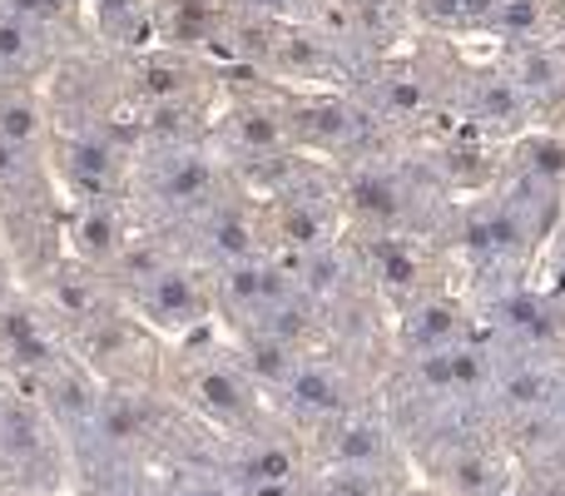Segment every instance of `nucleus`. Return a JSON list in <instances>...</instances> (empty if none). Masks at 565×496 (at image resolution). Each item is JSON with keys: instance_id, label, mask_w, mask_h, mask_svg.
<instances>
[{"instance_id": "nucleus-1", "label": "nucleus", "mask_w": 565, "mask_h": 496, "mask_svg": "<svg viewBox=\"0 0 565 496\" xmlns=\"http://www.w3.org/2000/svg\"><path fill=\"white\" fill-rule=\"evenodd\" d=\"M75 477V452L60 422L35 392H0V487L65 496Z\"/></svg>"}, {"instance_id": "nucleus-2", "label": "nucleus", "mask_w": 565, "mask_h": 496, "mask_svg": "<svg viewBox=\"0 0 565 496\" xmlns=\"http://www.w3.org/2000/svg\"><path fill=\"white\" fill-rule=\"evenodd\" d=\"M179 408L189 418H199L209 432L218 437H234V432H248L268 418L264 408V382L248 372L244 352H194L179 368Z\"/></svg>"}, {"instance_id": "nucleus-3", "label": "nucleus", "mask_w": 565, "mask_h": 496, "mask_svg": "<svg viewBox=\"0 0 565 496\" xmlns=\"http://www.w3.org/2000/svg\"><path fill=\"white\" fill-rule=\"evenodd\" d=\"M274 408L298 432H312V428H322V422L342 418V412L367 408V402L358 398V382H352V372L342 368V362L302 352L288 368V378L274 388Z\"/></svg>"}, {"instance_id": "nucleus-4", "label": "nucleus", "mask_w": 565, "mask_h": 496, "mask_svg": "<svg viewBox=\"0 0 565 496\" xmlns=\"http://www.w3.org/2000/svg\"><path fill=\"white\" fill-rule=\"evenodd\" d=\"M312 447V462H342V467H407L402 437L377 408H358L322 428L302 432Z\"/></svg>"}, {"instance_id": "nucleus-5", "label": "nucleus", "mask_w": 565, "mask_h": 496, "mask_svg": "<svg viewBox=\"0 0 565 496\" xmlns=\"http://www.w3.org/2000/svg\"><path fill=\"white\" fill-rule=\"evenodd\" d=\"M139 313H145L159 333H179V338H184V333H194L199 323L209 318V298L189 273L159 263V268H149L145 278H139Z\"/></svg>"}, {"instance_id": "nucleus-6", "label": "nucleus", "mask_w": 565, "mask_h": 496, "mask_svg": "<svg viewBox=\"0 0 565 496\" xmlns=\"http://www.w3.org/2000/svg\"><path fill=\"white\" fill-rule=\"evenodd\" d=\"M407 467H342V462H312L298 496H397L407 487Z\"/></svg>"}, {"instance_id": "nucleus-7", "label": "nucleus", "mask_w": 565, "mask_h": 496, "mask_svg": "<svg viewBox=\"0 0 565 496\" xmlns=\"http://www.w3.org/2000/svg\"><path fill=\"white\" fill-rule=\"evenodd\" d=\"M467 333H471V323H467L461 303L427 298L412 308V318H402V348H407V358H417V352H437V348H451V342H467Z\"/></svg>"}, {"instance_id": "nucleus-8", "label": "nucleus", "mask_w": 565, "mask_h": 496, "mask_svg": "<svg viewBox=\"0 0 565 496\" xmlns=\"http://www.w3.org/2000/svg\"><path fill=\"white\" fill-rule=\"evenodd\" d=\"M159 496H244V492L228 482V472L218 467L214 452V457H184L159 467Z\"/></svg>"}, {"instance_id": "nucleus-9", "label": "nucleus", "mask_w": 565, "mask_h": 496, "mask_svg": "<svg viewBox=\"0 0 565 496\" xmlns=\"http://www.w3.org/2000/svg\"><path fill=\"white\" fill-rule=\"evenodd\" d=\"M40 20L20 15V10H0V80H20L35 65L40 50Z\"/></svg>"}, {"instance_id": "nucleus-10", "label": "nucleus", "mask_w": 565, "mask_h": 496, "mask_svg": "<svg viewBox=\"0 0 565 496\" xmlns=\"http://www.w3.org/2000/svg\"><path fill=\"white\" fill-rule=\"evenodd\" d=\"M209 184H214V169H209L199 155H179L174 165H169L159 194H164L169 204H199V199L209 194Z\"/></svg>"}, {"instance_id": "nucleus-11", "label": "nucleus", "mask_w": 565, "mask_h": 496, "mask_svg": "<svg viewBox=\"0 0 565 496\" xmlns=\"http://www.w3.org/2000/svg\"><path fill=\"white\" fill-rule=\"evenodd\" d=\"M0 139H10L15 149H35V139H40V109L30 105L25 95H10L6 105H0Z\"/></svg>"}, {"instance_id": "nucleus-12", "label": "nucleus", "mask_w": 565, "mask_h": 496, "mask_svg": "<svg viewBox=\"0 0 565 496\" xmlns=\"http://www.w3.org/2000/svg\"><path fill=\"white\" fill-rule=\"evenodd\" d=\"M0 392H6V382H0Z\"/></svg>"}, {"instance_id": "nucleus-13", "label": "nucleus", "mask_w": 565, "mask_h": 496, "mask_svg": "<svg viewBox=\"0 0 565 496\" xmlns=\"http://www.w3.org/2000/svg\"><path fill=\"white\" fill-rule=\"evenodd\" d=\"M65 496H70V492H65Z\"/></svg>"}]
</instances>
